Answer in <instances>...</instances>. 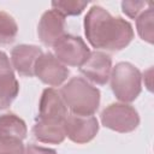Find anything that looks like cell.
<instances>
[{
	"label": "cell",
	"mask_w": 154,
	"mask_h": 154,
	"mask_svg": "<svg viewBox=\"0 0 154 154\" xmlns=\"http://www.w3.org/2000/svg\"><path fill=\"white\" fill-rule=\"evenodd\" d=\"M26 125L22 118L13 113L0 116V137L17 138L23 141L26 137Z\"/></svg>",
	"instance_id": "13"
},
{
	"label": "cell",
	"mask_w": 154,
	"mask_h": 154,
	"mask_svg": "<svg viewBox=\"0 0 154 154\" xmlns=\"http://www.w3.org/2000/svg\"><path fill=\"white\" fill-rule=\"evenodd\" d=\"M103 126L117 132H131L140 124V116L135 107L128 103H111L101 112Z\"/></svg>",
	"instance_id": "4"
},
{
	"label": "cell",
	"mask_w": 154,
	"mask_h": 154,
	"mask_svg": "<svg viewBox=\"0 0 154 154\" xmlns=\"http://www.w3.org/2000/svg\"><path fill=\"white\" fill-rule=\"evenodd\" d=\"M111 89L114 96L124 102L134 101L142 90V75L140 70L126 61L116 64L111 70Z\"/></svg>",
	"instance_id": "3"
},
{
	"label": "cell",
	"mask_w": 154,
	"mask_h": 154,
	"mask_svg": "<svg viewBox=\"0 0 154 154\" xmlns=\"http://www.w3.org/2000/svg\"><path fill=\"white\" fill-rule=\"evenodd\" d=\"M18 25L12 16L0 11V45H8L14 41Z\"/></svg>",
	"instance_id": "16"
},
{
	"label": "cell",
	"mask_w": 154,
	"mask_h": 154,
	"mask_svg": "<svg viewBox=\"0 0 154 154\" xmlns=\"http://www.w3.org/2000/svg\"><path fill=\"white\" fill-rule=\"evenodd\" d=\"M153 19H154V13H153V8L150 5L148 6L147 10H144L136 18V28H137V32H138L140 37L150 45L154 41Z\"/></svg>",
	"instance_id": "15"
},
{
	"label": "cell",
	"mask_w": 154,
	"mask_h": 154,
	"mask_svg": "<svg viewBox=\"0 0 154 154\" xmlns=\"http://www.w3.org/2000/svg\"><path fill=\"white\" fill-rule=\"evenodd\" d=\"M32 134L37 141L52 144H59L66 137L64 131V123L46 120H37L32 128Z\"/></svg>",
	"instance_id": "12"
},
{
	"label": "cell",
	"mask_w": 154,
	"mask_h": 154,
	"mask_svg": "<svg viewBox=\"0 0 154 154\" xmlns=\"http://www.w3.org/2000/svg\"><path fill=\"white\" fill-rule=\"evenodd\" d=\"M60 95L72 114L93 116L100 105V90L82 77H73L60 89Z\"/></svg>",
	"instance_id": "2"
},
{
	"label": "cell",
	"mask_w": 154,
	"mask_h": 154,
	"mask_svg": "<svg viewBox=\"0 0 154 154\" xmlns=\"http://www.w3.org/2000/svg\"><path fill=\"white\" fill-rule=\"evenodd\" d=\"M11 73H13V69L10 63V59L5 52L0 51V76L11 75Z\"/></svg>",
	"instance_id": "20"
},
{
	"label": "cell",
	"mask_w": 154,
	"mask_h": 154,
	"mask_svg": "<svg viewBox=\"0 0 154 154\" xmlns=\"http://www.w3.org/2000/svg\"><path fill=\"white\" fill-rule=\"evenodd\" d=\"M34 75L45 84L58 87L67 79L70 71L54 57V54L45 53L37 59L35 64Z\"/></svg>",
	"instance_id": "6"
},
{
	"label": "cell",
	"mask_w": 154,
	"mask_h": 154,
	"mask_svg": "<svg viewBox=\"0 0 154 154\" xmlns=\"http://www.w3.org/2000/svg\"><path fill=\"white\" fill-rule=\"evenodd\" d=\"M23 142L17 138L0 137V154H24Z\"/></svg>",
	"instance_id": "18"
},
{
	"label": "cell",
	"mask_w": 154,
	"mask_h": 154,
	"mask_svg": "<svg viewBox=\"0 0 154 154\" xmlns=\"http://www.w3.org/2000/svg\"><path fill=\"white\" fill-rule=\"evenodd\" d=\"M64 131L75 143L90 142L99 131V122L94 116L81 117L76 114H67L64 120Z\"/></svg>",
	"instance_id": "7"
},
{
	"label": "cell",
	"mask_w": 154,
	"mask_h": 154,
	"mask_svg": "<svg viewBox=\"0 0 154 154\" xmlns=\"http://www.w3.org/2000/svg\"><path fill=\"white\" fill-rule=\"evenodd\" d=\"M112 70V59L103 52H90L87 60L79 66V71L89 81L103 85L108 82Z\"/></svg>",
	"instance_id": "8"
},
{
	"label": "cell",
	"mask_w": 154,
	"mask_h": 154,
	"mask_svg": "<svg viewBox=\"0 0 154 154\" xmlns=\"http://www.w3.org/2000/svg\"><path fill=\"white\" fill-rule=\"evenodd\" d=\"M150 4L144 1H123L122 2V10L123 12L130 17V18H137L143 11L146 6H149Z\"/></svg>",
	"instance_id": "19"
},
{
	"label": "cell",
	"mask_w": 154,
	"mask_h": 154,
	"mask_svg": "<svg viewBox=\"0 0 154 154\" xmlns=\"http://www.w3.org/2000/svg\"><path fill=\"white\" fill-rule=\"evenodd\" d=\"M40 47L34 45H18L12 48L11 65L22 76L32 77L37 59L42 55Z\"/></svg>",
	"instance_id": "11"
},
{
	"label": "cell",
	"mask_w": 154,
	"mask_h": 154,
	"mask_svg": "<svg viewBox=\"0 0 154 154\" xmlns=\"http://www.w3.org/2000/svg\"><path fill=\"white\" fill-rule=\"evenodd\" d=\"M52 10L60 13L63 17L66 16H78L81 14L84 8L87 7V1H78V0H58L52 1Z\"/></svg>",
	"instance_id": "17"
},
{
	"label": "cell",
	"mask_w": 154,
	"mask_h": 154,
	"mask_svg": "<svg viewBox=\"0 0 154 154\" xmlns=\"http://www.w3.org/2000/svg\"><path fill=\"white\" fill-rule=\"evenodd\" d=\"M37 35L45 46L53 47V45L65 35V17L54 10L46 11L38 22Z\"/></svg>",
	"instance_id": "10"
},
{
	"label": "cell",
	"mask_w": 154,
	"mask_h": 154,
	"mask_svg": "<svg viewBox=\"0 0 154 154\" xmlns=\"http://www.w3.org/2000/svg\"><path fill=\"white\" fill-rule=\"evenodd\" d=\"M24 154H57V152L51 148H45L36 144H28Z\"/></svg>",
	"instance_id": "21"
},
{
	"label": "cell",
	"mask_w": 154,
	"mask_h": 154,
	"mask_svg": "<svg viewBox=\"0 0 154 154\" xmlns=\"http://www.w3.org/2000/svg\"><path fill=\"white\" fill-rule=\"evenodd\" d=\"M84 34L94 48L109 52L125 48L134 38V30L128 20L112 16L99 5L91 6L87 13Z\"/></svg>",
	"instance_id": "1"
},
{
	"label": "cell",
	"mask_w": 154,
	"mask_h": 154,
	"mask_svg": "<svg viewBox=\"0 0 154 154\" xmlns=\"http://www.w3.org/2000/svg\"><path fill=\"white\" fill-rule=\"evenodd\" d=\"M19 91V84L14 73L0 76V109L7 108L16 99Z\"/></svg>",
	"instance_id": "14"
},
{
	"label": "cell",
	"mask_w": 154,
	"mask_h": 154,
	"mask_svg": "<svg viewBox=\"0 0 154 154\" xmlns=\"http://www.w3.org/2000/svg\"><path fill=\"white\" fill-rule=\"evenodd\" d=\"M54 57L65 66H81L90 54L87 43L79 36L65 34L54 45Z\"/></svg>",
	"instance_id": "5"
},
{
	"label": "cell",
	"mask_w": 154,
	"mask_h": 154,
	"mask_svg": "<svg viewBox=\"0 0 154 154\" xmlns=\"http://www.w3.org/2000/svg\"><path fill=\"white\" fill-rule=\"evenodd\" d=\"M67 117V107L60 95L53 88H46L42 91L38 107V120L64 123Z\"/></svg>",
	"instance_id": "9"
}]
</instances>
